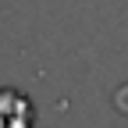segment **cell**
Returning a JSON list of instances; mask_svg holds the SVG:
<instances>
[{
    "label": "cell",
    "instance_id": "1",
    "mask_svg": "<svg viewBox=\"0 0 128 128\" xmlns=\"http://www.w3.org/2000/svg\"><path fill=\"white\" fill-rule=\"evenodd\" d=\"M0 128H32V103L18 89H0Z\"/></svg>",
    "mask_w": 128,
    "mask_h": 128
}]
</instances>
